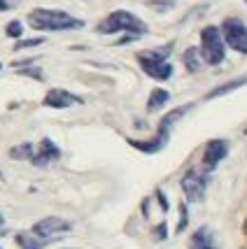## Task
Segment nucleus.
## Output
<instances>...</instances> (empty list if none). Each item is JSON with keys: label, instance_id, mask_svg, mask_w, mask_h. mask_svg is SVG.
<instances>
[{"label": "nucleus", "instance_id": "1", "mask_svg": "<svg viewBox=\"0 0 247 249\" xmlns=\"http://www.w3.org/2000/svg\"><path fill=\"white\" fill-rule=\"evenodd\" d=\"M28 23L35 31H70L84 26L82 19H75L63 10H42V7L28 14Z\"/></svg>", "mask_w": 247, "mask_h": 249}, {"label": "nucleus", "instance_id": "2", "mask_svg": "<svg viewBox=\"0 0 247 249\" xmlns=\"http://www.w3.org/2000/svg\"><path fill=\"white\" fill-rule=\"evenodd\" d=\"M119 31H129L131 35L138 37V35H145V33H147V23L126 10L112 12L110 17H105L103 21L98 23V33H100V35H112V33H119Z\"/></svg>", "mask_w": 247, "mask_h": 249}, {"label": "nucleus", "instance_id": "3", "mask_svg": "<svg viewBox=\"0 0 247 249\" xmlns=\"http://www.w3.org/2000/svg\"><path fill=\"white\" fill-rule=\"evenodd\" d=\"M171 47H172V44H166V47H159V49H154V52H140V54H138L140 68H142V70H145L150 77L159 79V82L171 79L172 65L166 61V58H168V54H171Z\"/></svg>", "mask_w": 247, "mask_h": 249}, {"label": "nucleus", "instance_id": "4", "mask_svg": "<svg viewBox=\"0 0 247 249\" xmlns=\"http://www.w3.org/2000/svg\"><path fill=\"white\" fill-rule=\"evenodd\" d=\"M201 56L208 65H219L226 56L224 35L217 26H205L201 31Z\"/></svg>", "mask_w": 247, "mask_h": 249}, {"label": "nucleus", "instance_id": "5", "mask_svg": "<svg viewBox=\"0 0 247 249\" xmlns=\"http://www.w3.org/2000/svg\"><path fill=\"white\" fill-rule=\"evenodd\" d=\"M222 35H224V42L236 49L240 54H247V26L243 19L238 17H228L222 21Z\"/></svg>", "mask_w": 247, "mask_h": 249}, {"label": "nucleus", "instance_id": "6", "mask_svg": "<svg viewBox=\"0 0 247 249\" xmlns=\"http://www.w3.org/2000/svg\"><path fill=\"white\" fill-rule=\"evenodd\" d=\"M205 189H208V170L191 168V170L182 177V191H184V196H187V200L198 203L205 196Z\"/></svg>", "mask_w": 247, "mask_h": 249}, {"label": "nucleus", "instance_id": "7", "mask_svg": "<svg viewBox=\"0 0 247 249\" xmlns=\"http://www.w3.org/2000/svg\"><path fill=\"white\" fill-rule=\"evenodd\" d=\"M70 228H73V224L61 217H44L33 226V233L44 240H52V238H58L61 233H68Z\"/></svg>", "mask_w": 247, "mask_h": 249}, {"label": "nucleus", "instance_id": "8", "mask_svg": "<svg viewBox=\"0 0 247 249\" xmlns=\"http://www.w3.org/2000/svg\"><path fill=\"white\" fill-rule=\"evenodd\" d=\"M226 154H228V142L226 140H210L205 144V152H203V168L210 173L215 170L219 161H224Z\"/></svg>", "mask_w": 247, "mask_h": 249}, {"label": "nucleus", "instance_id": "9", "mask_svg": "<svg viewBox=\"0 0 247 249\" xmlns=\"http://www.w3.org/2000/svg\"><path fill=\"white\" fill-rule=\"evenodd\" d=\"M79 105L82 103V98L75 96V93H70V91H65V89H52L47 96H44V105L47 107H54V109H63V107H70V105Z\"/></svg>", "mask_w": 247, "mask_h": 249}, {"label": "nucleus", "instance_id": "10", "mask_svg": "<svg viewBox=\"0 0 247 249\" xmlns=\"http://www.w3.org/2000/svg\"><path fill=\"white\" fill-rule=\"evenodd\" d=\"M58 156H61L58 147H56V144L49 140V138H44V140L38 144L35 154H33V163H35V165H49V163L56 161Z\"/></svg>", "mask_w": 247, "mask_h": 249}, {"label": "nucleus", "instance_id": "11", "mask_svg": "<svg viewBox=\"0 0 247 249\" xmlns=\"http://www.w3.org/2000/svg\"><path fill=\"white\" fill-rule=\"evenodd\" d=\"M189 249H219L217 247L215 233L208 226H201L196 233L191 235V242H189Z\"/></svg>", "mask_w": 247, "mask_h": 249}, {"label": "nucleus", "instance_id": "12", "mask_svg": "<svg viewBox=\"0 0 247 249\" xmlns=\"http://www.w3.org/2000/svg\"><path fill=\"white\" fill-rule=\"evenodd\" d=\"M191 109V105H184V107H177V109H172V112H168L166 117L161 119V126H159V135H163V138H168V133H171L172 128V124H177V121L182 119L184 114Z\"/></svg>", "mask_w": 247, "mask_h": 249}, {"label": "nucleus", "instance_id": "13", "mask_svg": "<svg viewBox=\"0 0 247 249\" xmlns=\"http://www.w3.org/2000/svg\"><path fill=\"white\" fill-rule=\"evenodd\" d=\"M49 240L40 238V235H35V233H19L17 235V245L21 249H42Z\"/></svg>", "mask_w": 247, "mask_h": 249}, {"label": "nucleus", "instance_id": "14", "mask_svg": "<svg viewBox=\"0 0 247 249\" xmlns=\"http://www.w3.org/2000/svg\"><path fill=\"white\" fill-rule=\"evenodd\" d=\"M168 100H171V93H168L166 89H154V91L150 93V100H147V112H156V109H161Z\"/></svg>", "mask_w": 247, "mask_h": 249}, {"label": "nucleus", "instance_id": "15", "mask_svg": "<svg viewBox=\"0 0 247 249\" xmlns=\"http://www.w3.org/2000/svg\"><path fill=\"white\" fill-rule=\"evenodd\" d=\"M201 58H203V56H201V49H196V47H189L182 56L187 70H191V72H198V70H201Z\"/></svg>", "mask_w": 247, "mask_h": 249}, {"label": "nucleus", "instance_id": "16", "mask_svg": "<svg viewBox=\"0 0 247 249\" xmlns=\"http://www.w3.org/2000/svg\"><path fill=\"white\" fill-rule=\"evenodd\" d=\"M243 84H247V77H238V79H233V82H226V84H222L219 89H212L210 93H208V100H212V98H219L224 96V93H228V91H236L238 87H243Z\"/></svg>", "mask_w": 247, "mask_h": 249}, {"label": "nucleus", "instance_id": "17", "mask_svg": "<svg viewBox=\"0 0 247 249\" xmlns=\"http://www.w3.org/2000/svg\"><path fill=\"white\" fill-rule=\"evenodd\" d=\"M33 154H35V149H33L31 142H23V144H19V147H12L10 149V156L12 159H17V161H21V159H31L33 161Z\"/></svg>", "mask_w": 247, "mask_h": 249}, {"label": "nucleus", "instance_id": "18", "mask_svg": "<svg viewBox=\"0 0 247 249\" xmlns=\"http://www.w3.org/2000/svg\"><path fill=\"white\" fill-rule=\"evenodd\" d=\"M21 21H10L7 23V28H5V35L7 37H19L21 35Z\"/></svg>", "mask_w": 247, "mask_h": 249}, {"label": "nucleus", "instance_id": "19", "mask_svg": "<svg viewBox=\"0 0 247 249\" xmlns=\"http://www.w3.org/2000/svg\"><path fill=\"white\" fill-rule=\"evenodd\" d=\"M42 37H31V40H23V42H17V49H28V47H38L42 44Z\"/></svg>", "mask_w": 247, "mask_h": 249}, {"label": "nucleus", "instance_id": "20", "mask_svg": "<svg viewBox=\"0 0 247 249\" xmlns=\"http://www.w3.org/2000/svg\"><path fill=\"white\" fill-rule=\"evenodd\" d=\"M184 226H187V207H180V226H177V233H182Z\"/></svg>", "mask_w": 247, "mask_h": 249}, {"label": "nucleus", "instance_id": "21", "mask_svg": "<svg viewBox=\"0 0 247 249\" xmlns=\"http://www.w3.org/2000/svg\"><path fill=\"white\" fill-rule=\"evenodd\" d=\"M154 238H156V240L166 238V224H159V226H156V231H154Z\"/></svg>", "mask_w": 247, "mask_h": 249}, {"label": "nucleus", "instance_id": "22", "mask_svg": "<svg viewBox=\"0 0 247 249\" xmlns=\"http://www.w3.org/2000/svg\"><path fill=\"white\" fill-rule=\"evenodd\" d=\"M5 10H10V2L7 0H0V12H5Z\"/></svg>", "mask_w": 247, "mask_h": 249}, {"label": "nucleus", "instance_id": "23", "mask_svg": "<svg viewBox=\"0 0 247 249\" xmlns=\"http://www.w3.org/2000/svg\"><path fill=\"white\" fill-rule=\"evenodd\" d=\"M0 224H2V214H0Z\"/></svg>", "mask_w": 247, "mask_h": 249}, {"label": "nucleus", "instance_id": "24", "mask_svg": "<svg viewBox=\"0 0 247 249\" xmlns=\"http://www.w3.org/2000/svg\"><path fill=\"white\" fill-rule=\"evenodd\" d=\"M245 133H247V128H245Z\"/></svg>", "mask_w": 247, "mask_h": 249}, {"label": "nucleus", "instance_id": "25", "mask_svg": "<svg viewBox=\"0 0 247 249\" xmlns=\"http://www.w3.org/2000/svg\"><path fill=\"white\" fill-rule=\"evenodd\" d=\"M0 68H2V65H0Z\"/></svg>", "mask_w": 247, "mask_h": 249}]
</instances>
